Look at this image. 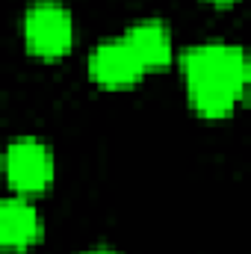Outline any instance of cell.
Masks as SVG:
<instances>
[{
	"instance_id": "cell-1",
	"label": "cell",
	"mask_w": 251,
	"mask_h": 254,
	"mask_svg": "<svg viewBox=\"0 0 251 254\" xmlns=\"http://www.w3.org/2000/svg\"><path fill=\"white\" fill-rule=\"evenodd\" d=\"M189 107L201 119H228L249 89L246 51L225 42L195 45L184 54Z\"/></svg>"
},
{
	"instance_id": "cell-5",
	"label": "cell",
	"mask_w": 251,
	"mask_h": 254,
	"mask_svg": "<svg viewBox=\"0 0 251 254\" xmlns=\"http://www.w3.org/2000/svg\"><path fill=\"white\" fill-rule=\"evenodd\" d=\"M42 240V216L27 198L0 201V249L24 252Z\"/></svg>"
},
{
	"instance_id": "cell-3",
	"label": "cell",
	"mask_w": 251,
	"mask_h": 254,
	"mask_svg": "<svg viewBox=\"0 0 251 254\" xmlns=\"http://www.w3.org/2000/svg\"><path fill=\"white\" fill-rule=\"evenodd\" d=\"M54 154L45 142L24 136L15 139L6 151H3V175L6 184L18 195H39L54 184Z\"/></svg>"
},
{
	"instance_id": "cell-9",
	"label": "cell",
	"mask_w": 251,
	"mask_h": 254,
	"mask_svg": "<svg viewBox=\"0 0 251 254\" xmlns=\"http://www.w3.org/2000/svg\"><path fill=\"white\" fill-rule=\"evenodd\" d=\"M0 254H3V249H0Z\"/></svg>"
},
{
	"instance_id": "cell-6",
	"label": "cell",
	"mask_w": 251,
	"mask_h": 254,
	"mask_svg": "<svg viewBox=\"0 0 251 254\" xmlns=\"http://www.w3.org/2000/svg\"><path fill=\"white\" fill-rule=\"evenodd\" d=\"M125 42L133 48V54L139 57V63L145 65V71H160L169 68L175 60V42L172 33L163 21L157 18H145L136 21L125 33Z\"/></svg>"
},
{
	"instance_id": "cell-7",
	"label": "cell",
	"mask_w": 251,
	"mask_h": 254,
	"mask_svg": "<svg viewBox=\"0 0 251 254\" xmlns=\"http://www.w3.org/2000/svg\"><path fill=\"white\" fill-rule=\"evenodd\" d=\"M86 254H119V252H113V249H92V252H86Z\"/></svg>"
},
{
	"instance_id": "cell-4",
	"label": "cell",
	"mask_w": 251,
	"mask_h": 254,
	"mask_svg": "<svg viewBox=\"0 0 251 254\" xmlns=\"http://www.w3.org/2000/svg\"><path fill=\"white\" fill-rule=\"evenodd\" d=\"M89 77L101 89H130L145 77V65L122 39H107L89 54Z\"/></svg>"
},
{
	"instance_id": "cell-8",
	"label": "cell",
	"mask_w": 251,
	"mask_h": 254,
	"mask_svg": "<svg viewBox=\"0 0 251 254\" xmlns=\"http://www.w3.org/2000/svg\"><path fill=\"white\" fill-rule=\"evenodd\" d=\"M207 3H213V6H231V3H237V0H207Z\"/></svg>"
},
{
	"instance_id": "cell-2",
	"label": "cell",
	"mask_w": 251,
	"mask_h": 254,
	"mask_svg": "<svg viewBox=\"0 0 251 254\" xmlns=\"http://www.w3.org/2000/svg\"><path fill=\"white\" fill-rule=\"evenodd\" d=\"M27 51L39 60H60L74 48V18L71 9L54 0L33 3L24 15Z\"/></svg>"
}]
</instances>
